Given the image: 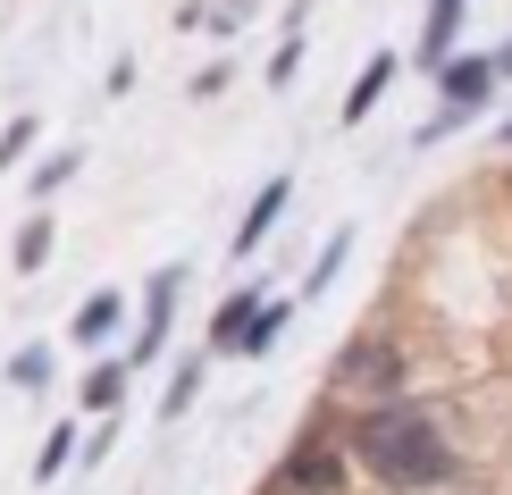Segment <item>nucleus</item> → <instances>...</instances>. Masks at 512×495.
<instances>
[{
  "label": "nucleus",
  "instance_id": "nucleus-1",
  "mask_svg": "<svg viewBox=\"0 0 512 495\" xmlns=\"http://www.w3.org/2000/svg\"><path fill=\"white\" fill-rule=\"evenodd\" d=\"M353 454L387 487H445L454 479V445L437 437V420L420 412V403H370V412L353 420Z\"/></svg>",
  "mask_w": 512,
  "mask_h": 495
},
{
  "label": "nucleus",
  "instance_id": "nucleus-2",
  "mask_svg": "<svg viewBox=\"0 0 512 495\" xmlns=\"http://www.w3.org/2000/svg\"><path fill=\"white\" fill-rule=\"evenodd\" d=\"M395 386H403V353L387 336H353L328 370V395H395Z\"/></svg>",
  "mask_w": 512,
  "mask_h": 495
},
{
  "label": "nucleus",
  "instance_id": "nucleus-3",
  "mask_svg": "<svg viewBox=\"0 0 512 495\" xmlns=\"http://www.w3.org/2000/svg\"><path fill=\"white\" fill-rule=\"evenodd\" d=\"M177 294H185V269H160L152 286H143V319H135V344H126V370H135V361H160L168 319H177Z\"/></svg>",
  "mask_w": 512,
  "mask_h": 495
},
{
  "label": "nucleus",
  "instance_id": "nucleus-4",
  "mask_svg": "<svg viewBox=\"0 0 512 495\" xmlns=\"http://www.w3.org/2000/svg\"><path fill=\"white\" fill-rule=\"evenodd\" d=\"M437 93H445V110H454V118H471L479 101L496 93V68H487V51H454V59L437 68Z\"/></svg>",
  "mask_w": 512,
  "mask_h": 495
},
{
  "label": "nucleus",
  "instance_id": "nucleus-5",
  "mask_svg": "<svg viewBox=\"0 0 512 495\" xmlns=\"http://www.w3.org/2000/svg\"><path fill=\"white\" fill-rule=\"evenodd\" d=\"M118 328H126V294H118V286H93V294L76 303V319H68V336L84 344V353H101Z\"/></svg>",
  "mask_w": 512,
  "mask_h": 495
},
{
  "label": "nucleus",
  "instance_id": "nucleus-6",
  "mask_svg": "<svg viewBox=\"0 0 512 495\" xmlns=\"http://www.w3.org/2000/svg\"><path fill=\"white\" fill-rule=\"evenodd\" d=\"M462 17H471V0H429V17H420V68H445V59H454V42H462Z\"/></svg>",
  "mask_w": 512,
  "mask_h": 495
},
{
  "label": "nucleus",
  "instance_id": "nucleus-7",
  "mask_svg": "<svg viewBox=\"0 0 512 495\" xmlns=\"http://www.w3.org/2000/svg\"><path fill=\"white\" fill-rule=\"evenodd\" d=\"M286 202H294V177H269L261 193H252V210L236 219V261H244V252H261V244H269V227L286 219Z\"/></svg>",
  "mask_w": 512,
  "mask_h": 495
},
{
  "label": "nucleus",
  "instance_id": "nucleus-8",
  "mask_svg": "<svg viewBox=\"0 0 512 495\" xmlns=\"http://www.w3.org/2000/svg\"><path fill=\"white\" fill-rule=\"evenodd\" d=\"M395 76H403V59H395V51H370V59H361V76H353V93H345V126L370 118L378 101H387V84H395Z\"/></svg>",
  "mask_w": 512,
  "mask_h": 495
},
{
  "label": "nucleus",
  "instance_id": "nucleus-9",
  "mask_svg": "<svg viewBox=\"0 0 512 495\" xmlns=\"http://www.w3.org/2000/svg\"><path fill=\"white\" fill-rule=\"evenodd\" d=\"M336 479H345L336 445H319V437H303V445H294V462H286V487H294V495H328Z\"/></svg>",
  "mask_w": 512,
  "mask_h": 495
},
{
  "label": "nucleus",
  "instance_id": "nucleus-10",
  "mask_svg": "<svg viewBox=\"0 0 512 495\" xmlns=\"http://www.w3.org/2000/svg\"><path fill=\"white\" fill-rule=\"evenodd\" d=\"M252 319H261V286H244V294H227L219 319H210V353H244V336H252Z\"/></svg>",
  "mask_w": 512,
  "mask_h": 495
},
{
  "label": "nucleus",
  "instance_id": "nucleus-11",
  "mask_svg": "<svg viewBox=\"0 0 512 495\" xmlns=\"http://www.w3.org/2000/svg\"><path fill=\"white\" fill-rule=\"evenodd\" d=\"M9 269H17V277H42V269H51V210H34V219L17 227V244H9Z\"/></svg>",
  "mask_w": 512,
  "mask_h": 495
},
{
  "label": "nucleus",
  "instance_id": "nucleus-12",
  "mask_svg": "<svg viewBox=\"0 0 512 495\" xmlns=\"http://www.w3.org/2000/svg\"><path fill=\"white\" fill-rule=\"evenodd\" d=\"M118 395H126V361H101V370L76 386V403H84V412H110V420H118Z\"/></svg>",
  "mask_w": 512,
  "mask_h": 495
},
{
  "label": "nucleus",
  "instance_id": "nucleus-13",
  "mask_svg": "<svg viewBox=\"0 0 512 495\" xmlns=\"http://www.w3.org/2000/svg\"><path fill=\"white\" fill-rule=\"evenodd\" d=\"M345 261H353V227H336V235H328V252H319V261H311V277H303V303H311V294H328Z\"/></svg>",
  "mask_w": 512,
  "mask_h": 495
},
{
  "label": "nucleus",
  "instance_id": "nucleus-14",
  "mask_svg": "<svg viewBox=\"0 0 512 495\" xmlns=\"http://www.w3.org/2000/svg\"><path fill=\"white\" fill-rule=\"evenodd\" d=\"M202 370H210V353H202V361H177V378H168V395H160V420L194 412V395H202Z\"/></svg>",
  "mask_w": 512,
  "mask_h": 495
},
{
  "label": "nucleus",
  "instance_id": "nucleus-15",
  "mask_svg": "<svg viewBox=\"0 0 512 495\" xmlns=\"http://www.w3.org/2000/svg\"><path fill=\"white\" fill-rule=\"evenodd\" d=\"M76 168H84V152H51V160H42V168H34V185H26V193H34V210L51 202L59 185H76Z\"/></svg>",
  "mask_w": 512,
  "mask_h": 495
},
{
  "label": "nucleus",
  "instance_id": "nucleus-16",
  "mask_svg": "<svg viewBox=\"0 0 512 495\" xmlns=\"http://www.w3.org/2000/svg\"><path fill=\"white\" fill-rule=\"evenodd\" d=\"M0 378H9V386H51V344H17Z\"/></svg>",
  "mask_w": 512,
  "mask_h": 495
},
{
  "label": "nucleus",
  "instance_id": "nucleus-17",
  "mask_svg": "<svg viewBox=\"0 0 512 495\" xmlns=\"http://www.w3.org/2000/svg\"><path fill=\"white\" fill-rule=\"evenodd\" d=\"M286 319H294V303H261V319H252V336H244V361H261L277 336H286Z\"/></svg>",
  "mask_w": 512,
  "mask_h": 495
},
{
  "label": "nucleus",
  "instance_id": "nucleus-18",
  "mask_svg": "<svg viewBox=\"0 0 512 495\" xmlns=\"http://www.w3.org/2000/svg\"><path fill=\"white\" fill-rule=\"evenodd\" d=\"M68 454H76V428H51V437H42V462H34V487H51L59 470H68Z\"/></svg>",
  "mask_w": 512,
  "mask_h": 495
},
{
  "label": "nucleus",
  "instance_id": "nucleus-19",
  "mask_svg": "<svg viewBox=\"0 0 512 495\" xmlns=\"http://www.w3.org/2000/svg\"><path fill=\"white\" fill-rule=\"evenodd\" d=\"M303 76V26H286V42H277V59H269V84L286 93V84Z\"/></svg>",
  "mask_w": 512,
  "mask_h": 495
},
{
  "label": "nucleus",
  "instance_id": "nucleus-20",
  "mask_svg": "<svg viewBox=\"0 0 512 495\" xmlns=\"http://www.w3.org/2000/svg\"><path fill=\"white\" fill-rule=\"evenodd\" d=\"M34 135H42V118H9V126H0V168L26 160V152H34Z\"/></svg>",
  "mask_w": 512,
  "mask_h": 495
},
{
  "label": "nucleus",
  "instance_id": "nucleus-21",
  "mask_svg": "<svg viewBox=\"0 0 512 495\" xmlns=\"http://www.w3.org/2000/svg\"><path fill=\"white\" fill-rule=\"evenodd\" d=\"M487 68H496V76H512V42H496V51H487Z\"/></svg>",
  "mask_w": 512,
  "mask_h": 495
},
{
  "label": "nucleus",
  "instance_id": "nucleus-22",
  "mask_svg": "<svg viewBox=\"0 0 512 495\" xmlns=\"http://www.w3.org/2000/svg\"><path fill=\"white\" fill-rule=\"evenodd\" d=\"M504 143H512V126H504Z\"/></svg>",
  "mask_w": 512,
  "mask_h": 495
}]
</instances>
